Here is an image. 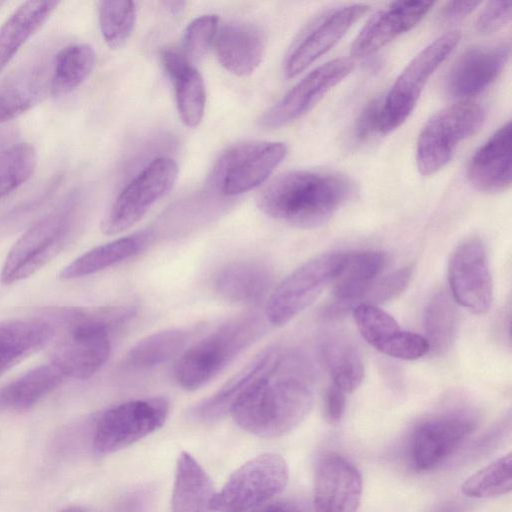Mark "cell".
<instances>
[{
  "mask_svg": "<svg viewBox=\"0 0 512 512\" xmlns=\"http://www.w3.org/2000/svg\"><path fill=\"white\" fill-rule=\"evenodd\" d=\"M312 363L296 349L276 346L257 380L231 412L237 425L263 438L282 436L309 415L314 402Z\"/></svg>",
  "mask_w": 512,
  "mask_h": 512,
  "instance_id": "cell-1",
  "label": "cell"
},
{
  "mask_svg": "<svg viewBox=\"0 0 512 512\" xmlns=\"http://www.w3.org/2000/svg\"><path fill=\"white\" fill-rule=\"evenodd\" d=\"M61 331L52 350V363L65 377L88 379L110 357L113 335L136 316L134 306L73 308L48 315Z\"/></svg>",
  "mask_w": 512,
  "mask_h": 512,
  "instance_id": "cell-2",
  "label": "cell"
},
{
  "mask_svg": "<svg viewBox=\"0 0 512 512\" xmlns=\"http://www.w3.org/2000/svg\"><path fill=\"white\" fill-rule=\"evenodd\" d=\"M352 190L351 181L343 175L294 170L265 186L257 197V205L271 218L299 228H315L338 211Z\"/></svg>",
  "mask_w": 512,
  "mask_h": 512,
  "instance_id": "cell-3",
  "label": "cell"
},
{
  "mask_svg": "<svg viewBox=\"0 0 512 512\" xmlns=\"http://www.w3.org/2000/svg\"><path fill=\"white\" fill-rule=\"evenodd\" d=\"M267 324L265 315L242 314L187 347L174 370L178 386L195 391L209 383L264 335Z\"/></svg>",
  "mask_w": 512,
  "mask_h": 512,
  "instance_id": "cell-4",
  "label": "cell"
},
{
  "mask_svg": "<svg viewBox=\"0 0 512 512\" xmlns=\"http://www.w3.org/2000/svg\"><path fill=\"white\" fill-rule=\"evenodd\" d=\"M79 200L77 194L70 195L19 237L2 266L4 284L35 274L65 249L79 227Z\"/></svg>",
  "mask_w": 512,
  "mask_h": 512,
  "instance_id": "cell-5",
  "label": "cell"
},
{
  "mask_svg": "<svg viewBox=\"0 0 512 512\" xmlns=\"http://www.w3.org/2000/svg\"><path fill=\"white\" fill-rule=\"evenodd\" d=\"M484 119L483 108L468 100L433 114L417 140L416 162L419 172L430 176L441 170L451 160L457 146L481 128Z\"/></svg>",
  "mask_w": 512,
  "mask_h": 512,
  "instance_id": "cell-6",
  "label": "cell"
},
{
  "mask_svg": "<svg viewBox=\"0 0 512 512\" xmlns=\"http://www.w3.org/2000/svg\"><path fill=\"white\" fill-rule=\"evenodd\" d=\"M289 469L276 453H263L236 469L219 492L215 493L211 510L248 512L279 495L286 487Z\"/></svg>",
  "mask_w": 512,
  "mask_h": 512,
  "instance_id": "cell-7",
  "label": "cell"
},
{
  "mask_svg": "<svg viewBox=\"0 0 512 512\" xmlns=\"http://www.w3.org/2000/svg\"><path fill=\"white\" fill-rule=\"evenodd\" d=\"M345 256L343 252L319 255L286 276L267 300L264 313L267 322L284 326L313 304L332 285Z\"/></svg>",
  "mask_w": 512,
  "mask_h": 512,
  "instance_id": "cell-8",
  "label": "cell"
},
{
  "mask_svg": "<svg viewBox=\"0 0 512 512\" xmlns=\"http://www.w3.org/2000/svg\"><path fill=\"white\" fill-rule=\"evenodd\" d=\"M460 39V31L447 32L428 44L407 64L382 100L381 134L392 132L406 121L429 78Z\"/></svg>",
  "mask_w": 512,
  "mask_h": 512,
  "instance_id": "cell-9",
  "label": "cell"
},
{
  "mask_svg": "<svg viewBox=\"0 0 512 512\" xmlns=\"http://www.w3.org/2000/svg\"><path fill=\"white\" fill-rule=\"evenodd\" d=\"M285 143L254 140L222 153L211 175L214 189L226 197L249 192L264 183L287 155Z\"/></svg>",
  "mask_w": 512,
  "mask_h": 512,
  "instance_id": "cell-10",
  "label": "cell"
},
{
  "mask_svg": "<svg viewBox=\"0 0 512 512\" xmlns=\"http://www.w3.org/2000/svg\"><path fill=\"white\" fill-rule=\"evenodd\" d=\"M169 410L168 399L161 396L129 400L107 409L95 427V454L109 455L153 433L164 425Z\"/></svg>",
  "mask_w": 512,
  "mask_h": 512,
  "instance_id": "cell-11",
  "label": "cell"
},
{
  "mask_svg": "<svg viewBox=\"0 0 512 512\" xmlns=\"http://www.w3.org/2000/svg\"><path fill=\"white\" fill-rule=\"evenodd\" d=\"M178 171L170 157L151 160L118 194L102 220L101 231L115 235L134 226L172 189Z\"/></svg>",
  "mask_w": 512,
  "mask_h": 512,
  "instance_id": "cell-12",
  "label": "cell"
},
{
  "mask_svg": "<svg viewBox=\"0 0 512 512\" xmlns=\"http://www.w3.org/2000/svg\"><path fill=\"white\" fill-rule=\"evenodd\" d=\"M471 411L451 410L429 416L413 429L408 459L418 472L430 471L447 460L477 427Z\"/></svg>",
  "mask_w": 512,
  "mask_h": 512,
  "instance_id": "cell-13",
  "label": "cell"
},
{
  "mask_svg": "<svg viewBox=\"0 0 512 512\" xmlns=\"http://www.w3.org/2000/svg\"><path fill=\"white\" fill-rule=\"evenodd\" d=\"M448 281L451 296L460 306L477 315L489 311L493 280L480 239L470 238L458 245L449 261Z\"/></svg>",
  "mask_w": 512,
  "mask_h": 512,
  "instance_id": "cell-14",
  "label": "cell"
},
{
  "mask_svg": "<svg viewBox=\"0 0 512 512\" xmlns=\"http://www.w3.org/2000/svg\"><path fill=\"white\" fill-rule=\"evenodd\" d=\"M349 58H337L317 67L295 84L275 105L260 118L267 129L285 126L309 112L334 86L353 70Z\"/></svg>",
  "mask_w": 512,
  "mask_h": 512,
  "instance_id": "cell-15",
  "label": "cell"
},
{
  "mask_svg": "<svg viewBox=\"0 0 512 512\" xmlns=\"http://www.w3.org/2000/svg\"><path fill=\"white\" fill-rule=\"evenodd\" d=\"M367 4H351L321 14L291 46L284 73L294 78L328 52L367 11Z\"/></svg>",
  "mask_w": 512,
  "mask_h": 512,
  "instance_id": "cell-16",
  "label": "cell"
},
{
  "mask_svg": "<svg viewBox=\"0 0 512 512\" xmlns=\"http://www.w3.org/2000/svg\"><path fill=\"white\" fill-rule=\"evenodd\" d=\"M363 489L358 468L339 454L323 457L314 480V512H357Z\"/></svg>",
  "mask_w": 512,
  "mask_h": 512,
  "instance_id": "cell-17",
  "label": "cell"
},
{
  "mask_svg": "<svg viewBox=\"0 0 512 512\" xmlns=\"http://www.w3.org/2000/svg\"><path fill=\"white\" fill-rule=\"evenodd\" d=\"M385 265L386 256L378 251L346 253L342 267L332 283V299L325 308V316L335 319L361 304Z\"/></svg>",
  "mask_w": 512,
  "mask_h": 512,
  "instance_id": "cell-18",
  "label": "cell"
},
{
  "mask_svg": "<svg viewBox=\"0 0 512 512\" xmlns=\"http://www.w3.org/2000/svg\"><path fill=\"white\" fill-rule=\"evenodd\" d=\"M510 56V44L473 48L451 67L446 90L456 98H469L485 90L502 72Z\"/></svg>",
  "mask_w": 512,
  "mask_h": 512,
  "instance_id": "cell-19",
  "label": "cell"
},
{
  "mask_svg": "<svg viewBox=\"0 0 512 512\" xmlns=\"http://www.w3.org/2000/svg\"><path fill=\"white\" fill-rule=\"evenodd\" d=\"M434 2H394L375 14L361 29L353 44L351 54L365 57L373 54L393 39L415 27L430 11Z\"/></svg>",
  "mask_w": 512,
  "mask_h": 512,
  "instance_id": "cell-20",
  "label": "cell"
},
{
  "mask_svg": "<svg viewBox=\"0 0 512 512\" xmlns=\"http://www.w3.org/2000/svg\"><path fill=\"white\" fill-rule=\"evenodd\" d=\"M214 47L219 63L227 71L245 77L261 64L266 50V37L252 23L232 21L218 28Z\"/></svg>",
  "mask_w": 512,
  "mask_h": 512,
  "instance_id": "cell-21",
  "label": "cell"
},
{
  "mask_svg": "<svg viewBox=\"0 0 512 512\" xmlns=\"http://www.w3.org/2000/svg\"><path fill=\"white\" fill-rule=\"evenodd\" d=\"M511 122L500 127L471 157L469 182L479 191L497 193L511 185Z\"/></svg>",
  "mask_w": 512,
  "mask_h": 512,
  "instance_id": "cell-22",
  "label": "cell"
},
{
  "mask_svg": "<svg viewBox=\"0 0 512 512\" xmlns=\"http://www.w3.org/2000/svg\"><path fill=\"white\" fill-rule=\"evenodd\" d=\"M273 272L259 259H241L226 264L214 278L218 296L232 304L254 305L270 291Z\"/></svg>",
  "mask_w": 512,
  "mask_h": 512,
  "instance_id": "cell-23",
  "label": "cell"
},
{
  "mask_svg": "<svg viewBox=\"0 0 512 512\" xmlns=\"http://www.w3.org/2000/svg\"><path fill=\"white\" fill-rule=\"evenodd\" d=\"M160 59L173 83L176 106L181 121L187 127H197L202 121L206 103L202 75L180 51L164 49L160 54Z\"/></svg>",
  "mask_w": 512,
  "mask_h": 512,
  "instance_id": "cell-24",
  "label": "cell"
},
{
  "mask_svg": "<svg viewBox=\"0 0 512 512\" xmlns=\"http://www.w3.org/2000/svg\"><path fill=\"white\" fill-rule=\"evenodd\" d=\"M275 347L260 352L215 393L192 407L189 417L198 423H214L231 415L235 405L268 365Z\"/></svg>",
  "mask_w": 512,
  "mask_h": 512,
  "instance_id": "cell-25",
  "label": "cell"
},
{
  "mask_svg": "<svg viewBox=\"0 0 512 512\" xmlns=\"http://www.w3.org/2000/svg\"><path fill=\"white\" fill-rule=\"evenodd\" d=\"M153 240L152 231L144 230L97 246L65 266L60 278L72 280L98 273L143 253Z\"/></svg>",
  "mask_w": 512,
  "mask_h": 512,
  "instance_id": "cell-26",
  "label": "cell"
},
{
  "mask_svg": "<svg viewBox=\"0 0 512 512\" xmlns=\"http://www.w3.org/2000/svg\"><path fill=\"white\" fill-rule=\"evenodd\" d=\"M53 336L54 328L43 318L0 322V376L43 348Z\"/></svg>",
  "mask_w": 512,
  "mask_h": 512,
  "instance_id": "cell-27",
  "label": "cell"
},
{
  "mask_svg": "<svg viewBox=\"0 0 512 512\" xmlns=\"http://www.w3.org/2000/svg\"><path fill=\"white\" fill-rule=\"evenodd\" d=\"M195 329L174 327L152 333L135 343L123 357L121 366L129 372L147 371L182 354Z\"/></svg>",
  "mask_w": 512,
  "mask_h": 512,
  "instance_id": "cell-28",
  "label": "cell"
},
{
  "mask_svg": "<svg viewBox=\"0 0 512 512\" xmlns=\"http://www.w3.org/2000/svg\"><path fill=\"white\" fill-rule=\"evenodd\" d=\"M213 483L188 452L177 460L172 492V512H208L215 496Z\"/></svg>",
  "mask_w": 512,
  "mask_h": 512,
  "instance_id": "cell-29",
  "label": "cell"
},
{
  "mask_svg": "<svg viewBox=\"0 0 512 512\" xmlns=\"http://www.w3.org/2000/svg\"><path fill=\"white\" fill-rule=\"evenodd\" d=\"M47 86V67L42 63H31L13 72L0 88V123L28 111Z\"/></svg>",
  "mask_w": 512,
  "mask_h": 512,
  "instance_id": "cell-30",
  "label": "cell"
},
{
  "mask_svg": "<svg viewBox=\"0 0 512 512\" xmlns=\"http://www.w3.org/2000/svg\"><path fill=\"white\" fill-rule=\"evenodd\" d=\"M58 5V1H27L7 18L0 27V72L44 25Z\"/></svg>",
  "mask_w": 512,
  "mask_h": 512,
  "instance_id": "cell-31",
  "label": "cell"
},
{
  "mask_svg": "<svg viewBox=\"0 0 512 512\" xmlns=\"http://www.w3.org/2000/svg\"><path fill=\"white\" fill-rule=\"evenodd\" d=\"M64 378L53 363L36 367L0 390V405L15 411L29 409L57 388Z\"/></svg>",
  "mask_w": 512,
  "mask_h": 512,
  "instance_id": "cell-32",
  "label": "cell"
},
{
  "mask_svg": "<svg viewBox=\"0 0 512 512\" xmlns=\"http://www.w3.org/2000/svg\"><path fill=\"white\" fill-rule=\"evenodd\" d=\"M95 63L96 54L88 44L77 43L62 48L53 62L51 93L61 96L75 90L91 74Z\"/></svg>",
  "mask_w": 512,
  "mask_h": 512,
  "instance_id": "cell-33",
  "label": "cell"
},
{
  "mask_svg": "<svg viewBox=\"0 0 512 512\" xmlns=\"http://www.w3.org/2000/svg\"><path fill=\"white\" fill-rule=\"evenodd\" d=\"M321 355L332 384L345 394L354 392L363 382L364 363L356 347L342 338H332L321 346Z\"/></svg>",
  "mask_w": 512,
  "mask_h": 512,
  "instance_id": "cell-34",
  "label": "cell"
},
{
  "mask_svg": "<svg viewBox=\"0 0 512 512\" xmlns=\"http://www.w3.org/2000/svg\"><path fill=\"white\" fill-rule=\"evenodd\" d=\"M423 327L429 351L435 354L447 352L454 343L458 312L455 301L446 291L435 293L424 310Z\"/></svg>",
  "mask_w": 512,
  "mask_h": 512,
  "instance_id": "cell-35",
  "label": "cell"
},
{
  "mask_svg": "<svg viewBox=\"0 0 512 512\" xmlns=\"http://www.w3.org/2000/svg\"><path fill=\"white\" fill-rule=\"evenodd\" d=\"M511 488L512 457L508 453L470 475L460 489L470 498H489L507 494Z\"/></svg>",
  "mask_w": 512,
  "mask_h": 512,
  "instance_id": "cell-36",
  "label": "cell"
},
{
  "mask_svg": "<svg viewBox=\"0 0 512 512\" xmlns=\"http://www.w3.org/2000/svg\"><path fill=\"white\" fill-rule=\"evenodd\" d=\"M102 37L111 49H120L129 40L136 24L133 1H100L97 6Z\"/></svg>",
  "mask_w": 512,
  "mask_h": 512,
  "instance_id": "cell-37",
  "label": "cell"
},
{
  "mask_svg": "<svg viewBox=\"0 0 512 512\" xmlns=\"http://www.w3.org/2000/svg\"><path fill=\"white\" fill-rule=\"evenodd\" d=\"M352 312L361 336L382 354L402 330L393 316L376 305L359 304Z\"/></svg>",
  "mask_w": 512,
  "mask_h": 512,
  "instance_id": "cell-38",
  "label": "cell"
},
{
  "mask_svg": "<svg viewBox=\"0 0 512 512\" xmlns=\"http://www.w3.org/2000/svg\"><path fill=\"white\" fill-rule=\"evenodd\" d=\"M36 165L37 153L29 143H18L0 152V199L25 183Z\"/></svg>",
  "mask_w": 512,
  "mask_h": 512,
  "instance_id": "cell-39",
  "label": "cell"
},
{
  "mask_svg": "<svg viewBox=\"0 0 512 512\" xmlns=\"http://www.w3.org/2000/svg\"><path fill=\"white\" fill-rule=\"evenodd\" d=\"M218 22L217 15L206 14L195 18L186 27L180 52L191 63L201 60L214 43L219 28Z\"/></svg>",
  "mask_w": 512,
  "mask_h": 512,
  "instance_id": "cell-40",
  "label": "cell"
},
{
  "mask_svg": "<svg viewBox=\"0 0 512 512\" xmlns=\"http://www.w3.org/2000/svg\"><path fill=\"white\" fill-rule=\"evenodd\" d=\"M413 273L412 266H406L378 278L366 293L361 304L376 305L390 301L408 286Z\"/></svg>",
  "mask_w": 512,
  "mask_h": 512,
  "instance_id": "cell-41",
  "label": "cell"
},
{
  "mask_svg": "<svg viewBox=\"0 0 512 512\" xmlns=\"http://www.w3.org/2000/svg\"><path fill=\"white\" fill-rule=\"evenodd\" d=\"M512 1L489 2L480 12L476 29L480 34H491L503 29L511 21Z\"/></svg>",
  "mask_w": 512,
  "mask_h": 512,
  "instance_id": "cell-42",
  "label": "cell"
},
{
  "mask_svg": "<svg viewBox=\"0 0 512 512\" xmlns=\"http://www.w3.org/2000/svg\"><path fill=\"white\" fill-rule=\"evenodd\" d=\"M382 99H373L362 109L354 125L353 136L364 142L376 133H381Z\"/></svg>",
  "mask_w": 512,
  "mask_h": 512,
  "instance_id": "cell-43",
  "label": "cell"
},
{
  "mask_svg": "<svg viewBox=\"0 0 512 512\" xmlns=\"http://www.w3.org/2000/svg\"><path fill=\"white\" fill-rule=\"evenodd\" d=\"M346 403L347 394L331 383L324 395V409L327 418L331 422L341 420L345 412Z\"/></svg>",
  "mask_w": 512,
  "mask_h": 512,
  "instance_id": "cell-44",
  "label": "cell"
},
{
  "mask_svg": "<svg viewBox=\"0 0 512 512\" xmlns=\"http://www.w3.org/2000/svg\"><path fill=\"white\" fill-rule=\"evenodd\" d=\"M480 5L479 1H451L445 4L440 12V19L442 22H455L463 19L477 6Z\"/></svg>",
  "mask_w": 512,
  "mask_h": 512,
  "instance_id": "cell-45",
  "label": "cell"
},
{
  "mask_svg": "<svg viewBox=\"0 0 512 512\" xmlns=\"http://www.w3.org/2000/svg\"><path fill=\"white\" fill-rule=\"evenodd\" d=\"M248 512H308L305 504L298 500H271Z\"/></svg>",
  "mask_w": 512,
  "mask_h": 512,
  "instance_id": "cell-46",
  "label": "cell"
},
{
  "mask_svg": "<svg viewBox=\"0 0 512 512\" xmlns=\"http://www.w3.org/2000/svg\"><path fill=\"white\" fill-rule=\"evenodd\" d=\"M434 512H464L462 505L457 502H447L439 506Z\"/></svg>",
  "mask_w": 512,
  "mask_h": 512,
  "instance_id": "cell-47",
  "label": "cell"
},
{
  "mask_svg": "<svg viewBox=\"0 0 512 512\" xmlns=\"http://www.w3.org/2000/svg\"><path fill=\"white\" fill-rule=\"evenodd\" d=\"M163 5L166 7L167 10H169L170 13H178L180 12L184 5H185V2H181V1H167V2H163Z\"/></svg>",
  "mask_w": 512,
  "mask_h": 512,
  "instance_id": "cell-48",
  "label": "cell"
},
{
  "mask_svg": "<svg viewBox=\"0 0 512 512\" xmlns=\"http://www.w3.org/2000/svg\"><path fill=\"white\" fill-rule=\"evenodd\" d=\"M62 512H85V511L81 507L73 506V507H69V508L63 510Z\"/></svg>",
  "mask_w": 512,
  "mask_h": 512,
  "instance_id": "cell-49",
  "label": "cell"
},
{
  "mask_svg": "<svg viewBox=\"0 0 512 512\" xmlns=\"http://www.w3.org/2000/svg\"><path fill=\"white\" fill-rule=\"evenodd\" d=\"M2 5V2H0V6Z\"/></svg>",
  "mask_w": 512,
  "mask_h": 512,
  "instance_id": "cell-50",
  "label": "cell"
}]
</instances>
